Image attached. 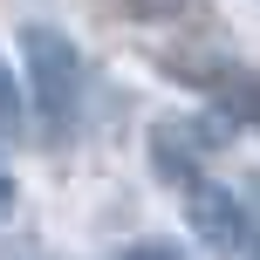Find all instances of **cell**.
<instances>
[{
  "label": "cell",
  "instance_id": "6da1fadb",
  "mask_svg": "<svg viewBox=\"0 0 260 260\" xmlns=\"http://www.w3.org/2000/svg\"><path fill=\"white\" fill-rule=\"evenodd\" d=\"M21 62H27V89H35V117L48 130H69L82 110V89H89L76 41L62 27H21Z\"/></svg>",
  "mask_w": 260,
  "mask_h": 260
},
{
  "label": "cell",
  "instance_id": "7a4b0ae2",
  "mask_svg": "<svg viewBox=\"0 0 260 260\" xmlns=\"http://www.w3.org/2000/svg\"><path fill=\"white\" fill-rule=\"evenodd\" d=\"M185 226H192V240L212 260H233L247 247V212H240V199L226 192V185H206V178L185 185Z\"/></svg>",
  "mask_w": 260,
  "mask_h": 260
},
{
  "label": "cell",
  "instance_id": "3957f363",
  "mask_svg": "<svg viewBox=\"0 0 260 260\" xmlns=\"http://www.w3.org/2000/svg\"><path fill=\"white\" fill-rule=\"evenodd\" d=\"M21 130V89H14V69L0 62V137Z\"/></svg>",
  "mask_w": 260,
  "mask_h": 260
},
{
  "label": "cell",
  "instance_id": "277c9868",
  "mask_svg": "<svg viewBox=\"0 0 260 260\" xmlns=\"http://www.w3.org/2000/svg\"><path fill=\"white\" fill-rule=\"evenodd\" d=\"M123 260H185L178 247H165V240H144V247H130Z\"/></svg>",
  "mask_w": 260,
  "mask_h": 260
},
{
  "label": "cell",
  "instance_id": "5b68a950",
  "mask_svg": "<svg viewBox=\"0 0 260 260\" xmlns=\"http://www.w3.org/2000/svg\"><path fill=\"white\" fill-rule=\"evenodd\" d=\"M14 199H21V192H14V178H7V171H0V226L14 219Z\"/></svg>",
  "mask_w": 260,
  "mask_h": 260
},
{
  "label": "cell",
  "instance_id": "8992f818",
  "mask_svg": "<svg viewBox=\"0 0 260 260\" xmlns=\"http://www.w3.org/2000/svg\"><path fill=\"white\" fill-rule=\"evenodd\" d=\"M247 260H260V247H253V253H247Z\"/></svg>",
  "mask_w": 260,
  "mask_h": 260
}]
</instances>
